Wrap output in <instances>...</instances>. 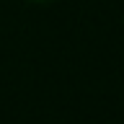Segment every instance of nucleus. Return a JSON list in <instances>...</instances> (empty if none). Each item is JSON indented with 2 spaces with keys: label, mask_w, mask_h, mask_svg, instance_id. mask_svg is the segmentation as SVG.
Listing matches in <instances>:
<instances>
[{
  "label": "nucleus",
  "mask_w": 124,
  "mask_h": 124,
  "mask_svg": "<svg viewBox=\"0 0 124 124\" xmlns=\"http://www.w3.org/2000/svg\"><path fill=\"white\" fill-rule=\"evenodd\" d=\"M26 3H54V0H26Z\"/></svg>",
  "instance_id": "nucleus-1"
}]
</instances>
